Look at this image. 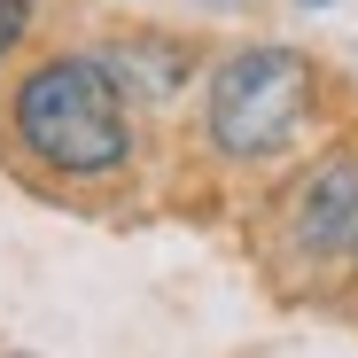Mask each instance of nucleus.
<instances>
[{
  "label": "nucleus",
  "mask_w": 358,
  "mask_h": 358,
  "mask_svg": "<svg viewBox=\"0 0 358 358\" xmlns=\"http://www.w3.org/2000/svg\"><path fill=\"white\" fill-rule=\"evenodd\" d=\"M16 141L63 179H101L133 156V125L101 55H55L16 86Z\"/></svg>",
  "instance_id": "nucleus-1"
},
{
  "label": "nucleus",
  "mask_w": 358,
  "mask_h": 358,
  "mask_svg": "<svg viewBox=\"0 0 358 358\" xmlns=\"http://www.w3.org/2000/svg\"><path fill=\"white\" fill-rule=\"evenodd\" d=\"M304 109H312V63L296 47H242V55H226V63L210 71V141L226 156H280L296 141V125H304Z\"/></svg>",
  "instance_id": "nucleus-2"
},
{
  "label": "nucleus",
  "mask_w": 358,
  "mask_h": 358,
  "mask_svg": "<svg viewBox=\"0 0 358 358\" xmlns=\"http://www.w3.org/2000/svg\"><path fill=\"white\" fill-rule=\"evenodd\" d=\"M288 234L304 257H343L358 250V156H327L288 203Z\"/></svg>",
  "instance_id": "nucleus-3"
},
{
  "label": "nucleus",
  "mask_w": 358,
  "mask_h": 358,
  "mask_svg": "<svg viewBox=\"0 0 358 358\" xmlns=\"http://www.w3.org/2000/svg\"><path fill=\"white\" fill-rule=\"evenodd\" d=\"M101 71H109L117 86L171 94L179 78H187V55H179V47H164V39H117V47H101Z\"/></svg>",
  "instance_id": "nucleus-4"
},
{
  "label": "nucleus",
  "mask_w": 358,
  "mask_h": 358,
  "mask_svg": "<svg viewBox=\"0 0 358 358\" xmlns=\"http://www.w3.org/2000/svg\"><path fill=\"white\" fill-rule=\"evenodd\" d=\"M24 24H31V0H0V55L24 39Z\"/></svg>",
  "instance_id": "nucleus-5"
}]
</instances>
